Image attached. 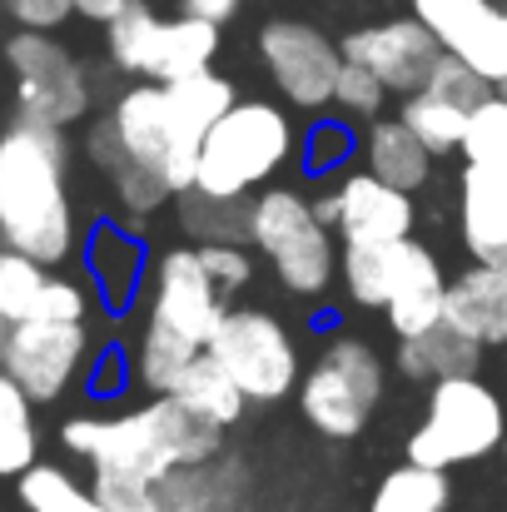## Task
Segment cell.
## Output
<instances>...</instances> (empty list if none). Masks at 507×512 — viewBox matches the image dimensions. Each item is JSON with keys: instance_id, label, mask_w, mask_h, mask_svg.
Here are the masks:
<instances>
[{"instance_id": "1", "label": "cell", "mask_w": 507, "mask_h": 512, "mask_svg": "<svg viewBox=\"0 0 507 512\" xmlns=\"http://www.w3.org/2000/svg\"><path fill=\"white\" fill-rule=\"evenodd\" d=\"M60 443L90 458V493L115 512H155V488L174 468L214 463L224 428L189 413L179 398L155 393L145 408L115 418H70Z\"/></svg>"}, {"instance_id": "2", "label": "cell", "mask_w": 507, "mask_h": 512, "mask_svg": "<svg viewBox=\"0 0 507 512\" xmlns=\"http://www.w3.org/2000/svg\"><path fill=\"white\" fill-rule=\"evenodd\" d=\"M0 244L40 259L45 269L75 254L65 130L30 125V120L0 130Z\"/></svg>"}, {"instance_id": "3", "label": "cell", "mask_w": 507, "mask_h": 512, "mask_svg": "<svg viewBox=\"0 0 507 512\" xmlns=\"http://www.w3.org/2000/svg\"><path fill=\"white\" fill-rule=\"evenodd\" d=\"M338 274H343L348 299L363 309H383V319L398 339H413V334L443 324L448 279H443L433 249H423L413 234L388 239V244H343Z\"/></svg>"}, {"instance_id": "4", "label": "cell", "mask_w": 507, "mask_h": 512, "mask_svg": "<svg viewBox=\"0 0 507 512\" xmlns=\"http://www.w3.org/2000/svg\"><path fill=\"white\" fill-rule=\"evenodd\" d=\"M294 155V120L269 100H234L219 125L199 140L194 184L209 199H249L259 184L289 165Z\"/></svg>"}, {"instance_id": "5", "label": "cell", "mask_w": 507, "mask_h": 512, "mask_svg": "<svg viewBox=\"0 0 507 512\" xmlns=\"http://www.w3.org/2000/svg\"><path fill=\"white\" fill-rule=\"evenodd\" d=\"M503 438H507V408L478 373L438 378L433 393H428L423 423L408 438V463L448 473L458 463H478V458L498 453Z\"/></svg>"}, {"instance_id": "6", "label": "cell", "mask_w": 507, "mask_h": 512, "mask_svg": "<svg viewBox=\"0 0 507 512\" xmlns=\"http://www.w3.org/2000/svg\"><path fill=\"white\" fill-rule=\"evenodd\" d=\"M249 244L269 259L289 294H324L338 274L334 229L299 189H264L249 204Z\"/></svg>"}, {"instance_id": "7", "label": "cell", "mask_w": 507, "mask_h": 512, "mask_svg": "<svg viewBox=\"0 0 507 512\" xmlns=\"http://www.w3.org/2000/svg\"><path fill=\"white\" fill-rule=\"evenodd\" d=\"M105 50L125 75L169 85V80H184V75H199L214 65L219 25L194 20V15L160 20L145 0H130L115 20H105Z\"/></svg>"}, {"instance_id": "8", "label": "cell", "mask_w": 507, "mask_h": 512, "mask_svg": "<svg viewBox=\"0 0 507 512\" xmlns=\"http://www.w3.org/2000/svg\"><path fill=\"white\" fill-rule=\"evenodd\" d=\"M383 403V363L373 343L338 334L299 378V408L324 438H358Z\"/></svg>"}, {"instance_id": "9", "label": "cell", "mask_w": 507, "mask_h": 512, "mask_svg": "<svg viewBox=\"0 0 507 512\" xmlns=\"http://www.w3.org/2000/svg\"><path fill=\"white\" fill-rule=\"evenodd\" d=\"M5 70L15 80V115L65 130L90 115V80L80 60L50 30H20L5 40Z\"/></svg>"}, {"instance_id": "10", "label": "cell", "mask_w": 507, "mask_h": 512, "mask_svg": "<svg viewBox=\"0 0 507 512\" xmlns=\"http://www.w3.org/2000/svg\"><path fill=\"white\" fill-rule=\"evenodd\" d=\"M244 393V403H279L299 388V348L264 309H229L204 348Z\"/></svg>"}, {"instance_id": "11", "label": "cell", "mask_w": 507, "mask_h": 512, "mask_svg": "<svg viewBox=\"0 0 507 512\" xmlns=\"http://www.w3.org/2000/svg\"><path fill=\"white\" fill-rule=\"evenodd\" d=\"M105 120H110L115 140L130 150V160H135V165H145V170L165 184L169 194H184V189L194 184L199 145H194V140H184V130L174 125L169 100H165V85H155V80L130 85V90L110 105V115H105Z\"/></svg>"}, {"instance_id": "12", "label": "cell", "mask_w": 507, "mask_h": 512, "mask_svg": "<svg viewBox=\"0 0 507 512\" xmlns=\"http://www.w3.org/2000/svg\"><path fill=\"white\" fill-rule=\"evenodd\" d=\"M90 363L85 324H55V319H25L0 329V373L30 398L55 403Z\"/></svg>"}, {"instance_id": "13", "label": "cell", "mask_w": 507, "mask_h": 512, "mask_svg": "<svg viewBox=\"0 0 507 512\" xmlns=\"http://www.w3.org/2000/svg\"><path fill=\"white\" fill-rule=\"evenodd\" d=\"M259 55H264V70H269V80L279 85V95L289 105H299V110L334 105L343 50L319 25H309V20H269L259 30Z\"/></svg>"}, {"instance_id": "14", "label": "cell", "mask_w": 507, "mask_h": 512, "mask_svg": "<svg viewBox=\"0 0 507 512\" xmlns=\"http://www.w3.org/2000/svg\"><path fill=\"white\" fill-rule=\"evenodd\" d=\"M224 314H229L224 309V289L204 274L199 249H169V254H160L145 324L165 329L169 339L189 343V348H209Z\"/></svg>"}, {"instance_id": "15", "label": "cell", "mask_w": 507, "mask_h": 512, "mask_svg": "<svg viewBox=\"0 0 507 512\" xmlns=\"http://www.w3.org/2000/svg\"><path fill=\"white\" fill-rule=\"evenodd\" d=\"M319 219L343 234V244H388V239H408L418 224V204L408 189L383 184L368 170L338 174V184L314 204Z\"/></svg>"}, {"instance_id": "16", "label": "cell", "mask_w": 507, "mask_h": 512, "mask_svg": "<svg viewBox=\"0 0 507 512\" xmlns=\"http://www.w3.org/2000/svg\"><path fill=\"white\" fill-rule=\"evenodd\" d=\"M338 50H343V60L373 70L388 95H413V90H423L428 75H433V65H438V55H443L438 35H433L418 15H398V20L363 25V30H353Z\"/></svg>"}, {"instance_id": "17", "label": "cell", "mask_w": 507, "mask_h": 512, "mask_svg": "<svg viewBox=\"0 0 507 512\" xmlns=\"http://www.w3.org/2000/svg\"><path fill=\"white\" fill-rule=\"evenodd\" d=\"M413 15L438 35V45L458 60H468L493 90L503 75V20L493 0H413Z\"/></svg>"}, {"instance_id": "18", "label": "cell", "mask_w": 507, "mask_h": 512, "mask_svg": "<svg viewBox=\"0 0 507 512\" xmlns=\"http://www.w3.org/2000/svg\"><path fill=\"white\" fill-rule=\"evenodd\" d=\"M443 319L468 334L483 348H503L507 343V274L493 264H473L463 269L448 294H443Z\"/></svg>"}, {"instance_id": "19", "label": "cell", "mask_w": 507, "mask_h": 512, "mask_svg": "<svg viewBox=\"0 0 507 512\" xmlns=\"http://www.w3.org/2000/svg\"><path fill=\"white\" fill-rule=\"evenodd\" d=\"M458 229L473 264H498L507 254V170L468 165L458 179Z\"/></svg>"}, {"instance_id": "20", "label": "cell", "mask_w": 507, "mask_h": 512, "mask_svg": "<svg viewBox=\"0 0 507 512\" xmlns=\"http://www.w3.org/2000/svg\"><path fill=\"white\" fill-rule=\"evenodd\" d=\"M85 274H90V294L110 314H125L145 284V244L120 224H95V234L85 239Z\"/></svg>"}, {"instance_id": "21", "label": "cell", "mask_w": 507, "mask_h": 512, "mask_svg": "<svg viewBox=\"0 0 507 512\" xmlns=\"http://www.w3.org/2000/svg\"><path fill=\"white\" fill-rule=\"evenodd\" d=\"M85 150H90V165L105 174L110 194L120 199V209H130V214H155L160 204L174 199V194H169L165 184L145 170V165H135V160H130V150L115 140L110 120H100V125L90 130V145H85Z\"/></svg>"}, {"instance_id": "22", "label": "cell", "mask_w": 507, "mask_h": 512, "mask_svg": "<svg viewBox=\"0 0 507 512\" xmlns=\"http://www.w3.org/2000/svg\"><path fill=\"white\" fill-rule=\"evenodd\" d=\"M478 363H483V343L458 334L448 319L423 329V334H413V339H398V368H403V378H418V383L478 373Z\"/></svg>"}, {"instance_id": "23", "label": "cell", "mask_w": 507, "mask_h": 512, "mask_svg": "<svg viewBox=\"0 0 507 512\" xmlns=\"http://www.w3.org/2000/svg\"><path fill=\"white\" fill-rule=\"evenodd\" d=\"M363 160L368 174H378L393 189H423L433 174V150L403 125V120H373L368 140H363Z\"/></svg>"}, {"instance_id": "24", "label": "cell", "mask_w": 507, "mask_h": 512, "mask_svg": "<svg viewBox=\"0 0 507 512\" xmlns=\"http://www.w3.org/2000/svg\"><path fill=\"white\" fill-rule=\"evenodd\" d=\"M169 398H179L189 413H199V418H209V423H219V428H234L239 413H244V393L234 388V378H229L209 353H199V358L174 378Z\"/></svg>"}, {"instance_id": "25", "label": "cell", "mask_w": 507, "mask_h": 512, "mask_svg": "<svg viewBox=\"0 0 507 512\" xmlns=\"http://www.w3.org/2000/svg\"><path fill=\"white\" fill-rule=\"evenodd\" d=\"M165 100H169L174 125L184 130V140H194V145H199V140L219 125V115L234 105V85H229L224 75H214V70H199V75L169 80Z\"/></svg>"}, {"instance_id": "26", "label": "cell", "mask_w": 507, "mask_h": 512, "mask_svg": "<svg viewBox=\"0 0 507 512\" xmlns=\"http://www.w3.org/2000/svg\"><path fill=\"white\" fill-rule=\"evenodd\" d=\"M155 512H244L234 498V473H219L214 463L174 468L155 488Z\"/></svg>"}, {"instance_id": "27", "label": "cell", "mask_w": 507, "mask_h": 512, "mask_svg": "<svg viewBox=\"0 0 507 512\" xmlns=\"http://www.w3.org/2000/svg\"><path fill=\"white\" fill-rule=\"evenodd\" d=\"M448 503H453V488H448V473L443 468L403 463V468H393L378 483L368 512H448Z\"/></svg>"}, {"instance_id": "28", "label": "cell", "mask_w": 507, "mask_h": 512, "mask_svg": "<svg viewBox=\"0 0 507 512\" xmlns=\"http://www.w3.org/2000/svg\"><path fill=\"white\" fill-rule=\"evenodd\" d=\"M20 503H25V512H115L105 508L90 488H80L65 468H55V463H30L20 478Z\"/></svg>"}, {"instance_id": "29", "label": "cell", "mask_w": 507, "mask_h": 512, "mask_svg": "<svg viewBox=\"0 0 507 512\" xmlns=\"http://www.w3.org/2000/svg\"><path fill=\"white\" fill-rule=\"evenodd\" d=\"M398 120H403V125L433 150V160H438V155H453V150H458L463 125H468V110L453 105V100H443V95H433V90H413V95H403Z\"/></svg>"}, {"instance_id": "30", "label": "cell", "mask_w": 507, "mask_h": 512, "mask_svg": "<svg viewBox=\"0 0 507 512\" xmlns=\"http://www.w3.org/2000/svg\"><path fill=\"white\" fill-rule=\"evenodd\" d=\"M179 214H184V229L199 244H239V239H249V204L244 199H209L199 189H184L179 194Z\"/></svg>"}, {"instance_id": "31", "label": "cell", "mask_w": 507, "mask_h": 512, "mask_svg": "<svg viewBox=\"0 0 507 512\" xmlns=\"http://www.w3.org/2000/svg\"><path fill=\"white\" fill-rule=\"evenodd\" d=\"M45 279H50V269H45L40 259H30V254L0 244V329L35 319L40 294H45Z\"/></svg>"}, {"instance_id": "32", "label": "cell", "mask_w": 507, "mask_h": 512, "mask_svg": "<svg viewBox=\"0 0 507 512\" xmlns=\"http://www.w3.org/2000/svg\"><path fill=\"white\" fill-rule=\"evenodd\" d=\"M35 403L0 373V478H20L35 463Z\"/></svg>"}, {"instance_id": "33", "label": "cell", "mask_w": 507, "mask_h": 512, "mask_svg": "<svg viewBox=\"0 0 507 512\" xmlns=\"http://www.w3.org/2000/svg\"><path fill=\"white\" fill-rule=\"evenodd\" d=\"M458 155L478 170H507V95L493 90L478 110H468Z\"/></svg>"}, {"instance_id": "34", "label": "cell", "mask_w": 507, "mask_h": 512, "mask_svg": "<svg viewBox=\"0 0 507 512\" xmlns=\"http://www.w3.org/2000/svg\"><path fill=\"white\" fill-rule=\"evenodd\" d=\"M199 353H204V348H189V343L169 339L165 329L145 324V329H140V348H135V383L150 388V393H169L174 378H179Z\"/></svg>"}, {"instance_id": "35", "label": "cell", "mask_w": 507, "mask_h": 512, "mask_svg": "<svg viewBox=\"0 0 507 512\" xmlns=\"http://www.w3.org/2000/svg\"><path fill=\"white\" fill-rule=\"evenodd\" d=\"M423 90H433V95H443V100H453V105H463V110H478L488 95H493V85L468 65V60H458V55H438V65H433V75H428V85Z\"/></svg>"}, {"instance_id": "36", "label": "cell", "mask_w": 507, "mask_h": 512, "mask_svg": "<svg viewBox=\"0 0 507 512\" xmlns=\"http://www.w3.org/2000/svg\"><path fill=\"white\" fill-rule=\"evenodd\" d=\"M383 100H388V90H383V80H378L373 70H363V65H353V60L338 65L334 105L343 115H353V120H378Z\"/></svg>"}, {"instance_id": "37", "label": "cell", "mask_w": 507, "mask_h": 512, "mask_svg": "<svg viewBox=\"0 0 507 512\" xmlns=\"http://www.w3.org/2000/svg\"><path fill=\"white\" fill-rule=\"evenodd\" d=\"M199 264L224 294H234L254 279V259H249L244 244H199Z\"/></svg>"}, {"instance_id": "38", "label": "cell", "mask_w": 507, "mask_h": 512, "mask_svg": "<svg viewBox=\"0 0 507 512\" xmlns=\"http://www.w3.org/2000/svg\"><path fill=\"white\" fill-rule=\"evenodd\" d=\"M90 289H80L75 279H60V274H50L45 279V294H40V309H35V319H55V324H85V314H90Z\"/></svg>"}, {"instance_id": "39", "label": "cell", "mask_w": 507, "mask_h": 512, "mask_svg": "<svg viewBox=\"0 0 507 512\" xmlns=\"http://www.w3.org/2000/svg\"><path fill=\"white\" fill-rule=\"evenodd\" d=\"M348 150H353V135L343 130V125H319L314 135H309V155H304V170L314 174V179H329L348 165Z\"/></svg>"}, {"instance_id": "40", "label": "cell", "mask_w": 507, "mask_h": 512, "mask_svg": "<svg viewBox=\"0 0 507 512\" xmlns=\"http://www.w3.org/2000/svg\"><path fill=\"white\" fill-rule=\"evenodd\" d=\"M5 5V15L20 25V30H60L75 10H70V0H0Z\"/></svg>"}, {"instance_id": "41", "label": "cell", "mask_w": 507, "mask_h": 512, "mask_svg": "<svg viewBox=\"0 0 507 512\" xmlns=\"http://www.w3.org/2000/svg\"><path fill=\"white\" fill-rule=\"evenodd\" d=\"M234 10H239V0H179V15H194V20H209V25H224Z\"/></svg>"}, {"instance_id": "42", "label": "cell", "mask_w": 507, "mask_h": 512, "mask_svg": "<svg viewBox=\"0 0 507 512\" xmlns=\"http://www.w3.org/2000/svg\"><path fill=\"white\" fill-rule=\"evenodd\" d=\"M125 5H130V0H70V10H80L85 20H100V25H105V20H115Z\"/></svg>"}, {"instance_id": "43", "label": "cell", "mask_w": 507, "mask_h": 512, "mask_svg": "<svg viewBox=\"0 0 507 512\" xmlns=\"http://www.w3.org/2000/svg\"><path fill=\"white\" fill-rule=\"evenodd\" d=\"M498 85H507V20H503V75H498Z\"/></svg>"}, {"instance_id": "44", "label": "cell", "mask_w": 507, "mask_h": 512, "mask_svg": "<svg viewBox=\"0 0 507 512\" xmlns=\"http://www.w3.org/2000/svg\"><path fill=\"white\" fill-rule=\"evenodd\" d=\"M498 90H503V95H507V85H498Z\"/></svg>"}, {"instance_id": "45", "label": "cell", "mask_w": 507, "mask_h": 512, "mask_svg": "<svg viewBox=\"0 0 507 512\" xmlns=\"http://www.w3.org/2000/svg\"><path fill=\"white\" fill-rule=\"evenodd\" d=\"M503 453H507V438H503Z\"/></svg>"}]
</instances>
